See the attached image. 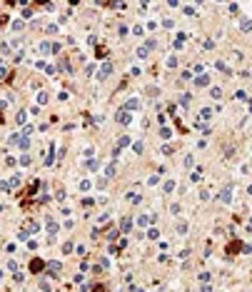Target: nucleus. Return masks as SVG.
<instances>
[{
    "label": "nucleus",
    "mask_w": 252,
    "mask_h": 292,
    "mask_svg": "<svg viewBox=\"0 0 252 292\" xmlns=\"http://www.w3.org/2000/svg\"><path fill=\"white\" fill-rule=\"evenodd\" d=\"M110 72H112V63H103L100 65V70H98V80H107V75H110Z\"/></svg>",
    "instance_id": "obj_2"
},
{
    "label": "nucleus",
    "mask_w": 252,
    "mask_h": 292,
    "mask_svg": "<svg viewBox=\"0 0 252 292\" xmlns=\"http://www.w3.org/2000/svg\"><path fill=\"white\" fill-rule=\"evenodd\" d=\"M72 247H75V245H72V242H65V245H63V252H65V255H68V252H72Z\"/></svg>",
    "instance_id": "obj_29"
},
{
    "label": "nucleus",
    "mask_w": 252,
    "mask_h": 292,
    "mask_svg": "<svg viewBox=\"0 0 252 292\" xmlns=\"http://www.w3.org/2000/svg\"><path fill=\"white\" fill-rule=\"evenodd\" d=\"M195 85H197V87H205V85H210V78H207V75H200V78L195 80Z\"/></svg>",
    "instance_id": "obj_12"
},
{
    "label": "nucleus",
    "mask_w": 252,
    "mask_h": 292,
    "mask_svg": "<svg viewBox=\"0 0 252 292\" xmlns=\"http://www.w3.org/2000/svg\"><path fill=\"white\" fill-rule=\"evenodd\" d=\"M37 102L45 105V102H48V95H45V93H37Z\"/></svg>",
    "instance_id": "obj_23"
},
{
    "label": "nucleus",
    "mask_w": 252,
    "mask_h": 292,
    "mask_svg": "<svg viewBox=\"0 0 252 292\" xmlns=\"http://www.w3.org/2000/svg\"><path fill=\"white\" fill-rule=\"evenodd\" d=\"M147 237H150V240H160V232H157V230H155V227H152V230L147 232Z\"/></svg>",
    "instance_id": "obj_19"
},
{
    "label": "nucleus",
    "mask_w": 252,
    "mask_h": 292,
    "mask_svg": "<svg viewBox=\"0 0 252 292\" xmlns=\"http://www.w3.org/2000/svg\"><path fill=\"white\" fill-rule=\"evenodd\" d=\"M200 200H202V202H205V200H210V192H207V190H200Z\"/></svg>",
    "instance_id": "obj_38"
},
{
    "label": "nucleus",
    "mask_w": 252,
    "mask_h": 292,
    "mask_svg": "<svg viewBox=\"0 0 252 292\" xmlns=\"http://www.w3.org/2000/svg\"><path fill=\"white\" fill-rule=\"evenodd\" d=\"M95 55H98V58H105L107 50H105V48H98V50H95Z\"/></svg>",
    "instance_id": "obj_32"
},
{
    "label": "nucleus",
    "mask_w": 252,
    "mask_h": 292,
    "mask_svg": "<svg viewBox=\"0 0 252 292\" xmlns=\"http://www.w3.org/2000/svg\"><path fill=\"white\" fill-rule=\"evenodd\" d=\"M17 145H20V150H28V145H30V140H28V137H20V142H17Z\"/></svg>",
    "instance_id": "obj_21"
},
{
    "label": "nucleus",
    "mask_w": 252,
    "mask_h": 292,
    "mask_svg": "<svg viewBox=\"0 0 252 292\" xmlns=\"http://www.w3.org/2000/svg\"><path fill=\"white\" fill-rule=\"evenodd\" d=\"M177 232H180V235H185V232H187V225H185V222H180V225H177Z\"/></svg>",
    "instance_id": "obj_39"
},
{
    "label": "nucleus",
    "mask_w": 252,
    "mask_h": 292,
    "mask_svg": "<svg viewBox=\"0 0 252 292\" xmlns=\"http://www.w3.org/2000/svg\"><path fill=\"white\" fill-rule=\"evenodd\" d=\"M240 30L242 33H250L252 30V20H250V17H242V20H240Z\"/></svg>",
    "instance_id": "obj_7"
},
{
    "label": "nucleus",
    "mask_w": 252,
    "mask_h": 292,
    "mask_svg": "<svg viewBox=\"0 0 252 292\" xmlns=\"http://www.w3.org/2000/svg\"><path fill=\"white\" fill-rule=\"evenodd\" d=\"M125 145H130V137H127V135H122V137L118 140V148H125Z\"/></svg>",
    "instance_id": "obj_18"
},
{
    "label": "nucleus",
    "mask_w": 252,
    "mask_h": 292,
    "mask_svg": "<svg viewBox=\"0 0 252 292\" xmlns=\"http://www.w3.org/2000/svg\"><path fill=\"white\" fill-rule=\"evenodd\" d=\"M200 280H202V282H205V285H207V282H210V280H212V275H210V272H202V275H200Z\"/></svg>",
    "instance_id": "obj_25"
},
{
    "label": "nucleus",
    "mask_w": 252,
    "mask_h": 292,
    "mask_svg": "<svg viewBox=\"0 0 252 292\" xmlns=\"http://www.w3.org/2000/svg\"><path fill=\"white\" fill-rule=\"evenodd\" d=\"M92 292H107V290H105L103 285H95V287H92Z\"/></svg>",
    "instance_id": "obj_41"
},
{
    "label": "nucleus",
    "mask_w": 252,
    "mask_h": 292,
    "mask_svg": "<svg viewBox=\"0 0 252 292\" xmlns=\"http://www.w3.org/2000/svg\"><path fill=\"white\" fill-rule=\"evenodd\" d=\"M235 98H237V100H247V93H242V90H237V93H235Z\"/></svg>",
    "instance_id": "obj_36"
},
{
    "label": "nucleus",
    "mask_w": 252,
    "mask_h": 292,
    "mask_svg": "<svg viewBox=\"0 0 252 292\" xmlns=\"http://www.w3.org/2000/svg\"><path fill=\"white\" fill-rule=\"evenodd\" d=\"M160 137H162V140H167V137H170V130H167V127H162V130H160Z\"/></svg>",
    "instance_id": "obj_37"
},
{
    "label": "nucleus",
    "mask_w": 252,
    "mask_h": 292,
    "mask_svg": "<svg viewBox=\"0 0 252 292\" xmlns=\"http://www.w3.org/2000/svg\"><path fill=\"white\" fill-rule=\"evenodd\" d=\"M190 180H192V182H197V180H200V170H195V172H192V175H190Z\"/></svg>",
    "instance_id": "obj_40"
},
{
    "label": "nucleus",
    "mask_w": 252,
    "mask_h": 292,
    "mask_svg": "<svg viewBox=\"0 0 252 292\" xmlns=\"http://www.w3.org/2000/svg\"><path fill=\"white\" fill-rule=\"evenodd\" d=\"M40 52H43V55H48V52H52V45H50V43H40Z\"/></svg>",
    "instance_id": "obj_15"
},
{
    "label": "nucleus",
    "mask_w": 252,
    "mask_h": 292,
    "mask_svg": "<svg viewBox=\"0 0 252 292\" xmlns=\"http://www.w3.org/2000/svg\"><path fill=\"white\" fill-rule=\"evenodd\" d=\"M20 182H23V175L17 172V175H13V180L8 182V187H15V185H20Z\"/></svg>",
    "instance_id": "obj_11"
},
{
    "label": "nucleus",
    "mask_w": 252,
    "mask_h": 292,
    "mask_svg": "<svg viewBox=\"0 0 252 292\" xmlns=\"http://www.w3.org/2000/svg\"><path fill=\"white\" fill-rule=\"evenodd\" d=\"M57 67H60V70H65V72H70V65H68V60H65V58H60V63H57Z\"/></svg>",
    "instance_id": "obj_16"
},
{
    "label": "nucleus",
    "mask_w": 252,
    "mask_h": 292,
    "mask_svg": "<svg viewBox=\"0 0 252 292\" xmlns=\"http://www.w3.org/2000/svg\"><path fill=\"white\" fill-rule=\"evenodd\" d=\"M212 117V110H210V107H202V110H200V120H210Z\"/></svg>",
    "instance_id": "obj_13"
},
{
    "label": "nucleus",
    "mask_w": 252,
    "mask_h": 292,
    "mask_svg": "<svg viewBox=\"0 0 252 292\" xmlns=\"http://www.w3.org/2000/svg\"><path fill=\"white\" fill-rule=\"evenodd\" d=\"M132 117H130V113L127 110H118V122H122V125H127Z\"/></svg>",
    "instance_id": "obj_6"
},
{
    "label": "nucleus",
    "mask_w": 252,
    "mask_h": 292,
    "mask_svg": "<svg viewBox=\"0 0 252 292\" xmlns=\"http://www.w3.org/2000/svg\"><path fill=\"white\" fill-rule=\"evenodd\" d=\"M43 267H45V262H43V260H40V257H35V260H33V262H30V272H35V275H37V272H40V270H43Z\"/></svg>",
    "instance_id": "obj_3"
},
{
    "label": "nucleus",
    "mask_w": 252,
    "mask_h": 292,
    "mask_svg": "<svg viewBox=\"0 0 252 292\" xmlns=\"http://www.w3.org/2000/svg\"><path fill=\"white\" fill-rule=\"evenodd\" d=\"M130 227H132V220H130V217H122V220H120V230H122V232H127Z\"/></svg>",
    "instance_id": "obj_10"
},
{
    "label": "nucleus",
    "mask_w": 252,
    "mask_h": 292,
    "mask_svg": "<svg viewBox=\"0 0 252 292\" xmlns=\"http://www.w3.org/2000/svg\"><path fill=\"white\" fill-rule=\"evenodd\" d=\"M217 200H220V202H225V205H230V202H232V185H225V187L220 190Z\"/></svg>",
    "instance_id": "obj_1"
},
{
    "label": "nucleus",
    "mask_w": 252,
    "mask_h": 292,
    "mask_svg": "<svg viewBox=\"0 0 252 292\" xmlns=\"http://www.w3.org/2000/svg\"><path fill=\"white\" fill-rule=\"evenodd\" d=\"M132 150L138 152V155H142V142H135V145H132Z\"/></svg>",
    "instance_id": "obj_26"
},
{
    "label": "nucleus",
    "mask_w": 252,
    "mask_h": 292,
    "mask_svg": "<svg viewBox=\"0 0 252 292\" xmlns=\"http://www.w3.org/2000/svg\"><path fill=\"white\" fill-rule=\"evenodd\" d=\"M138 107H140V98H130V100L125 102L122 110H138Z\"/></svg>",
    "instance_id": "obj_4"
},
{
    "label": "nucleus",
    "mask_w": 252,
    "mask_h": 292,
    "mask_svg": "<svg viewBox=\"0 0 252 292\" xmlns=\"http://www.w3.org/2000/svg\"><path fill=\"white\" fill-rule=\"evenodd\" d=\"M25 117H28V115H25L23 110H20V113H17V115H15V120H17V125H23V122H25Z\"/></svg>",
    "instance_id": "obj_20"
},
{
    "label": "nucleus",
    "mask_w": 252,
    "mask_h": 292,
    "mask_svg": "<svg viewBox=\"0 0 252 292\" xmlns=\"http://www.w3.org/2000/svg\"><path fill=\"white\" fill-rule=\"evenodd\" d=\"M185 165H187V167H192V165H195V157L187 155V157H185Z\"/></svg>",
    "instance_id": "obj_33"
},
{
    "label": "nucleus",
    "mask_w": 252,
    "mask_h": 292,
    "mask_svg": "<svg viewBox=\"0 0 252 292\" xmlns=\"http://www.w3.org/2000/svg\"><path fill=\"white\" fill-rule=\"evenodd\" d=\"M138 225H140V227H145V225H150V215H147V217H140V220H138Z\"/></svg>",
    "instance_id": "obj_24"
},
{
    "label": "nucleus",
    "mask_w": 252,
    "mask_h": 292,
    "mask_svg": "<svg viewBox=\"0 0 252 292\" xmlns=\"http://www.w3.org/2000/svg\"><path fill=\"white\" fill-rule=\"evenodd\" d=\"M40 290H43V292H50V285H48V280H40Z\"/></svg>",
    "instance_id": "obj_31"
},
{
    "label": "nucleus",
    "mask_w": 252,
    "mask_h": 292,
    "mask_svg": "<svg viewBox=\"0 0 252 292\" xmlns=\"http://www.w3.org/2000/svg\"><path fill=\"white\" fill-rule=\"evenodd\" d=\"M105 175H107V177H115V175H118V162H110V165L105 167Z\"/></svg>",
    "instance_id": "obj_8"
},
{
    "label": "nucleus",
    "mask_w": 252,
    "mask_h": 292,
    "mask_svg": "<svg viewBox=\"0 0 252 292\" xmlns=\"http://www.w3.org/2000/svg\"><path fill=\"white\" fill-rule=\"evenodd\" d=\"M57 272H60V262H50V265H48V275H50V277H55Z\"/></svg>",
    "instance_id": "obj_9"
},
{
    "label": "nucleus",
    "mask_w": 252,
    "mask_h": 292,
    "mask_svg": "<svg viewBox=\"0 0 252 292\" xmlns=\"http://www.w3.org/2000/svg\"><path fill=\"white\" fill-rule=\"evenodd\" d=\"M55 197H57V200H60V202H63V200H65V190L60 187V190H57V192H55Z\"/></svg>",
    "instance_id": "obj_34"
},
{
    "label": "nucleus",
    "mask_w": 252,
    "mask_h": 292,
    "mask_svg": "<svg viewBox=\"0 0 252 292\" xmlns=\"http://www.w3.org/2000/svg\"><path fill=\"white\" fill-rule=\"evenodd\" d=\"M250 225H252V220H250Z\"/></svg>",
    "instance_id": "obj_43"
},
{
    "label": "nucleus",
    "mask_w": 252,
    "mask_h": 292,
    "mask_svg": "<svg viewBox=\"0 0 252 292\" xmlns=\"http://www.w3.org/2000/svg\"><path fill=\"white\" fill-rule=\"evenodd\" d=\"M147 50H150L147 45H145V48H140V50H138V58H145V55H147Z\"/></svg>",
    "instance_id": "obj_35"
},
{
    "label": "nucleus",
    "mask_w": 252,
    "mask_h": 292,
    "mask_svg": "<svg viewBox=\"0 0 252 292\" xmlns=\"http://www.w3.org/2000/svg\"><path fill=\"white\" fill-rule=\"evenodd\" d=\"M210 95L215 98V100H220V98H222V90H220V87H212V90H210Z\"/></svg>",
    "instance_id": "obj_17"
},
{
    "label": "nucleus",
    "mask_w": 252,
    "mask_h": 292,
    "mask_svg": "<svg viewBox=\"0 0 252 292\" xmlns=\"http://www.w3.org/2000/svg\"><path fill=\"white\" fill-rule=\"evenodd\" d=\"M8 270H13V272H17V262H15V260H8Z\"/></svg>",
    "instance_id": "obj_30"
},
{
    "label": "nucleus",
    "mask_w": 252,
    "mask_h": 292,
    "mask_svg": "<svg viewBox=\"0 0 252 292\" xmlns=\"http://www.w3.org/2000/svg\"><path fill=\"white\" fill-rule=\"evenodd\" d=\"M45 225H48V232H50V237H55V235H57V222L48 217V220H45Z\"/></svg>",
    "instance_id": "obj_5"
},
{
    "label": "nucleus",
    "mask_w": 252,
    "mask_h": 292,
    "mask_svg": "<svg viewBox=\"0 0 252 292\" xmlns=\"http://www.w3.org/2000/svg\"><path fill=\"white\" fill-rule=\"evenodd\" d=\"M240 250V242H232L230 247H227V255H232V252H237Z\"/></svg>",
    "instance_id": "obj_22"
},
{
    "label": "nucleus",
    "mask_w": 252,
    "mask_h": 292,
    "mask_svg": "<svg viewBox=\"0 0 252 292\" xmlns=\"http://www.w3.org/2000/svg\"><path fill=\"white\" fill-rule=\"evenodd\" d=\"M180 105H190V95H187V93L180 95Z\"/></svg>",
    "instance_id": "obj_28"
},
{
    "label": "nucleus",
    "mask_w": 252,
    "mask_h": 292,
    "mask_svg": "<svg viewBox=\"0 0 252 292\" xmlns=\"http://www.w3.org/2000/svg\"><path fill=\"white\" fill-rule=\"evenodd\" d=\"M127 200H130V202H135V205H138V202H140V197H138V195H135V192H130V195H127Z\"/></svg>",
    "instance_id": "obj_27"
},
{
    "label": "nucleus",
    "mask_w": 252,
    "mask_h": 292,
    "mask_svg": "<svg viewBox=\"0 0 252 292\" xmlns=\"http://www.w3.org/2000/svg\"><path fill=\"white\" fill-rule=\"evenodd\" d=\"M162 190H165V192H172V190H175V180H165Z\"/></svg>",
    "instance_id": "obj_14"
},
{
    "label": "nucleus",
    "mask_w": 252,
    "mask_h": 292,
    "mask_svg": "<svg viewBox=\"0 0 252 292\" xmlns=\"http://www.w3.org/2000/svg\"><path fill=\"white\" fill-rule=\"evenodd\" d=\"M200 292H212V287H210V285H202V290H200Z\"/></svg>",
    "instance_id": "obj_42"
}]
</instances>
